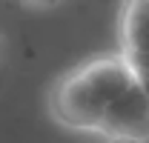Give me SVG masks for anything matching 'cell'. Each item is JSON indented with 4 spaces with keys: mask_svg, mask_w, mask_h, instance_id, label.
<instances>
[{
    "mask_svg": "<svg viewBox=\"0 0 149 143\" xmlns=\"http://www.w3.org/2000/svg\"><path fill=\"white\" fill-rule=\"evenodd\" d=\"M138 80L129 63L118 52L95 54L63 72L46 94L52 120L72 132H100L109 106Z\"/></svg>",
    "mask_w": 149,
    "mask_h": 143,
    "instance_id": "1",
    "label": "cell"
},
{
    "mask_svg": "<svg viewBox=\"0 0 149 143\" xmlns=\"http://www.w3.org/2000/svg\"><path fill=\"white\" fill-rule=\"evenodd\" d=\"M97 135H103L109 140H138V143L149 140V97L141 80H135L109 106Z\"/></svg>",
    "mask_w": 149,
    "mask_h": 143,
    "instance_id": "2",
    "label": "cell"
},
{
    "mask_svg": "<svg viewBox=\"0 0 149 143\" xmlns=\"http://www.w3.org/2000/svg\"><path fill=\"white\" fill-rule=\"evenodd\" d=\"M118 54L135 74H149V0H120Z\"/></svg>",
    "mask_w": 149,
    "mask_h": 143,
    "instance_id": "3",
    "label": "cell"
},
{
    "mask_svg": "<svg viewBox=\"0 0 149 143\" xmlns=\"http://www.w3.org/2000/svg\"><path fill=\"white\" fill-rule=\"evenodd\" d=\"M9 3H15L20 9H32V12H49V9H57L66 0H9Z\"/></svg>",
    "mask_w": 149,
    "mask_h": 143,
    "instance_id": "4",
    "label": "cell"
},
{
    "mask_svg": "<svg viewBox=\"0 0 149 143\" xmlns=\"http://www.w3.org/2000/svg\"><path fill=\"white\" fill-rule=\"evenodd\" d=\"M138 80H141V86H143V92H146V97H149V74H138Z\"/></svg>",
    "mask_w": 149,
    "mask_h": 143,
    "instance_id": "5",
    "label": "cell"
},
{
    "mask_svg": "<svg viewBox=\"0 0 149 143\" xmlns=\"http://www.w3.org/2000/svg\"><path fill=\"white\" fill-rule=\"evenodd\" d=\"M3 54H6V40L0 37V63H3Z\"/></svg>",
    "mask_w": 149,
    "mask_h": 143,
    "instance_id": "6",
    "label": "cell"
},
{
    "mask_svg": "<svg viewBox=\"0 0 149 143\" xmlns=\"http://www.w3.org/2000/svg\"><path fill=\"white\" fill-rule=\"evenodd\" d=\"M112 143H138V140H112Z\"/></svg>",
    "mask_w": 149,
    "mask_h": 143,
    "instance_id": "7",
    "label": "cell"
}]
</instances>
